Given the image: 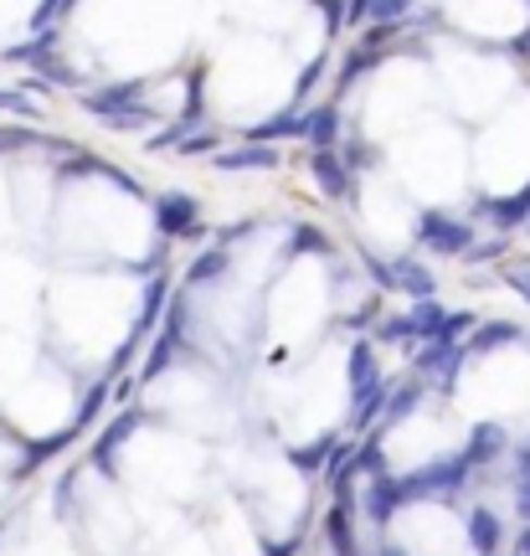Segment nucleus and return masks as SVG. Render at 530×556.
I'll return each instance as SVG.
<instances>
[{"label": "nucleus", "instance_id": "obj_5", "mask_svg": "<svg viewBox=\"0 0 530 556\" xmlns=\"http://www.w3.org/2000/svg\"><path fill=\"white\" fill-rule=\"evenodd\" d=\"M325 541H330V556H361V546H355V495L330 500V510H325Z\"/></svg>", "mask_w": 530, "mask_h": 556}, {"label": "nucleus", "instance_id": "obj_2", "mask_svg": "<svg viewBox=\"0 0 530 556\" xmlns=\"http://www.w3.org/2000/svg\"><path fill=\"white\" fill-rule=\"evenodd\" d=\"M417 242L428 253H443V258H458L474 248V222L449 217V212H422L417 217Z\"/></svg>", "mask_w": 530, "mask_h": 556}, {"label": "nucleus", "instance_id": "obj_18", "mask_svg": "<svg viewBox=\"0 0 530 556\" xmlns=\"http://www.w3.org/2000/svg\"><path fill=\"white\" fill-rule=\"evenodd\" d=\"M289 253H330V238H325V232H319V227H310V222H304V227H294V232H289Z\"/></svg>", "mask_w": 530, "mask_h": 556}, {"label": "nucleus", "instance_id": "obj_3", "mask_svg": "<svg viewBox=\"0 0 530 556\" xmlns=\"http://www.w3.org/2000/svg\"><path fill=\"white\" fill-rule=\"evenodd\" d=\"M464 361H469L464 340H428V345L417 351V371H413V377L438 381V392H443V397H453V381H458V371H464Z\"/></svg>", "mask_w": 530, "mask_h": 556}, {"label": "nucleus", "instance_id": "obj_31", "mask_svg": "<svg viewBox=\"0 0 530 556\" xmlns=\"http://www.w3.org/2000/svg\"><path fill=\"white\" fill-rule=\"evenodd\" d=\"M515 556H530V526H520V536H515Z\"/></svg>", "mask_w": 530, "mask_h": 556}, {"label": "nucleus", "instance_id": "obj_14", "mask_svg": "<svg viewBox=\"0 0 530 556\" xmlns=\"http://www.w3.org/2000/svg\"><path fill=\"white\" fill-rule=\"evenodd\" d=\"M304 139V114H294V109H283V114H274L268 124H253L248 129V144H274V139Z\"/></svg>", "mask_w": 530, "mask_h": 556}, {"label": "nucleus", "instance_id": "obj_15", "mask_svg": "<svg viewBox=\"0 0 530 556\" xmlns=\"http://www.w3.org/2000/svg\"><path fill=\"white\" fill-rule=\"evenodd\" d=\"M407 319H413V336L428 345V340L443 336V325H449V309H443L438 299H417L413 309H407Z\"/></svg>", "mask_w": 530, "mask_h": 556}, {"label": "nucleus", "instance_id": "obj_1", "mask_svg": "<svg viewBox=\"0 0 530 556\" xmlns=\"http://www.w3.org/2000/svg\"><path fill=\"white\" fill-rule=\"evenodd\" d=\"M139 99V83H124V88H103V93H88L83 109L93 114V119L114 124V129H135V124H150L155 119V109H144Z\"/></svg>", "mask_w": 530, "mask_h": 556}, {"label": "nucleus", "instance_id": "obj_33", "mask_svg": "<svg viewBox=\"0 0 530 556\" xmlns=\"http://www.w3.org/2000/svg\"><path fill=\"white\" fill-rule=\"evenodd\" d=\"M381 556H407V552H396V546H381Z\"/></svg>", "mask_w": 530, "mask_h": 556}, {"label": "nucleus", "instance_id": "obj_22", "mask_svg": "<svg viewBox=\"0 0 530 556\" xmlns=\"http://www.w3.org/2000/svg\"><path fill=\"white\" fill-rule=\"evenodd\" d=\"M319 11H325V31H340V26L351 21V11H345V0H319Z\"/></svg>", "mask_w": 530, "mask_h": 556}, {"label": "nucleus", "instance_id": "obj_13", "mask_svg": "<svg viewBox=\"0 0 530 556\" xmlns=\"http://www.w3.org/2000/svg\"><path fill=\"white\" fill-rule=\"evenodd\" d=\"M216 165H222V170H274L278 150L274 144H242V150H222Z\"/></svg>", "mask_w": 530, "mask_h": 556}, {"label": "nucleus", "instance_id": "obj_12", "mask_svg": "<svg viewBox=\"0 0 530 556\" xmlns=\"http://www.w3.org/2000/svg\"><path fill=\"white\" fill-rule=\"evenodd\" d=\"M180 345H186V304L176 299V309H171L165 330H160V351L150 356V377H155V371H165V361H171V356H180Z\"/></svg>", "mask_w": 530, "mask_h": 556}, {"label": "nucleus", "instance_id": "obj_21", "mask_svg": "<svg viewBox=\"0 0 530 556\" xmlns=\"http://www.w3.org/2000/svg\"><path fill=\"white\" fill-rule=\"evenodd\" d=\"M180 155H216V135L212 129H197L191 139H180Z\"/></svg>", "mask_w": 530, "mask_h": 556}, {"label": "nucleus", "instance_id": "obj_19", "mask_svg": "<svg viewBox=\"0 0 530 556\" xmlns=\"http://www.w3.org/2000/svg\"><path fill=\"white\" fill-rule=\"evenodd\" d=\"M413 16V0H371V21L376 26H402Z\"/></svg>", "mask_w": 530, "mask_h": 556}, {"label": "nucleus", "instance_id": "obj_17", "mask_svg": "<svg viewBox=\"0 0 530 556\" xmlns=\"http://www.w3.org/2000/svg\"><path fill=\"white\" fill-rule=\"evenodd\" d=\"M227 274H232V258H227V248H206V253L191 263V274H186V278H191V283H206V278H212V283H216V278H227Z\"/></svg>", "mask_w": 530, "mask_h": 556}, {"label": "nucleus", "instance_id": "obj_25", "mask_svg": "<svg viewBox=\"0 0 530 556\" xmlns=\"http://www.w3.org/2000/svg\"><path fill=\"white\" fill-rule=\"evenodd\" d=\"M319 73H325V58H315V62H310V67H304V73H299L294 103H299V99H304V93H310V88H315V83H319Z\"/></svg>", "mask_w": 530, "mask_h": 556}, {"label": "nucleus", "instance_id": "obj_4", "mask_svg": "<svg viewBox=\"0 0 530 556\" xmlns=\"http://www.w3.org/2000/svg\"><path fill=\"white\" fill-rule=\"evenodd\" d=\"M155 217H160V232L165 238H201V206L197 197H186V191H165L155 201Z\"/></svg>", "mask_w": 530, "mask_h": 556}, {"label": "nucleus", "instance_id": "obj_24", "mask_svg": "<svg viewBox=\"0 0 530 556\" xmlns=\"http://www.w3.org/2000/svg\"><path fill=\"white\" fill-rule=\"evenodd\" d=\"M180 135H186V124H171V129H160V135L150 139V144H144V150H150V155H160V150H171V144H180Z\"/></svg>", "mask_w": 530, "mask_h": 556}, {"label": "nucleus", "instance_id": "obj_28", "mask_svg": "<svg viewBox=\"0 0 530 556\" xmlns=\"http://www.w3.org/2000/svg\"><path fill=\"white\" fill-rule=\"evenodd\" d=\"M515 479H530V438L515 448Z\"/></svg>", "mask_w": 530, "mask_h": 556}, {"label": "nucleus", "instance_id": "obj_10", "mask_svg": "<svg viewBox=\"0 0 530 556\" xmlns=\"http://www.w3.org/2000/svg\"><path fill=\"white\" fill-rule=\"evenodd\" d=\"M505 443H510V438H505V428H500V422H474L464 454H469L474 469H484V464H494V458L505 454Z\"/></svg>", "mask_w": 530, "mask_h": 556}, {"label": "nucleus", "instance_id": "obj_26", "mask_svg": "<svg viewBox=\"0 0 530 556\" xmlns=\"http://www.w3.org/2000/svg\"><path fill=\"white\" fill-rule=\"evenodd\" d=\"M505 278H510L515 289H520V294H526V299H530V258H515V263H510V268H505Z\"/></svg>", "mask_w": 530, "mask_h": 556}, {"label": "nucleus", "instance_id": "obj_23", "mask_svg": "<svg viewBox=\"0 0 530 556\" xmlns=\"http://www.w3.org/2000/svg\"><path fill=\"white\" fill-rule=\"evenodd\" d=\"M340 144H345V165H376L371 144H361V139H340Z\"/></svg>", "mask_w": 530, "mask_h": 556}, {"label": "nucleus", "instance_id": "obj_6", "mask_svg": "<svg viewBox=\"0 0 530 556\" xmlns=\"http://www.w3.org/2000/svg\"><path fill=\"white\" fill-rule=\"evenodd\" d=\"M464 536H469L474 556H500V546H505L500 510H490V505H469V516H464Z\"/></svg>", "mask_w": 530, "mask_h": 556}, {"label": "nucleus", "instance_id": "obj_9", "mask_svg": "<svg viewBox=\"0 0 530 556\" xmlns=\"http://www.w3.org/2000/svg\"><path fill=\"white\" fill-rule=\"evenodd\" d=\"M402 505H407V500H402V479H396V475L371 479V490H366V520L387 526V520H392Z\"/></svg>", "mask_w": 530, "mask_h": 556}, {"label": "nucleus", "instance_id": "obj_11", "mask_svg": "<svg viewBox=\"0 0 530 556\" xmlns=\"http://www.w3.org/2000/svg\"><path fill=\"white\" fill-rule=\"evenodd\" d=\"M304 139L315 150H335L340 144V109L335 103H319L315 114H304Z\"/></svg>", "mask_w": 530, "mask_h": 556}, {"label": "nucleus", "instance_id": "obj_29", "mask_svg": "<svg viewBox=\"0 0 530 556\" xmlns=\"http://www.w3.org/2000/svg\"><path fill=\"white\" fill-rule=\"evenodd\" d=\"M0 109H16V114H26V119H31V103L16 99V93H0Z\"/></svg>", "mask_w": 530, "mask_h": 556}, {"label": "nucleus", "instance_id": "obj_7", "mask_svg": "<svg viewBox=\"0 0 530 556\" xmlns=\"http://www.w3.org/2000/svg\"><path fill=\"white\" fill-rule=\"evenodd\" d=\"M315 180H319V191L330 201H351L355 197V180H351V165H345V155L340 150H315Z\"/></svg>", "mask_w": 530, "mask_h": 556}, {"label": "nucleus", "instance_id": "obj_20", "mask_svg": "<svg viewBox=\"0 0 530 556\" xmlns=\"http://www.w3.org/2000/svg\"><path fill=\"white\" fill-rule=\"evenodd\" d=\"M376 62H381V58H376L371 47H361V52H351V58H345V67H340V88H351V83L361 78L366 67H376Z\"/></svg>", "mask_w": 530, "mask_h": 556}, {"label": "nucleus", "instance_id": "obj_27", "mask_svg": "<svg viewBox=\"0 0 530 556\" xmlns=\"http://www.w3.org/2000/svg\"><path fill=\"white\" fill-rule=\"evenodd\" d=\"M515 510H520V520L530 526V479H515Z\"/></svg>", "mask_w": 530, "mask_h": 556}, {"label": "nucleus", "instance_id": "obj_30", "mask_svg": "<svg viewBox=\"0 0 530 556\" xmlns=\"http://www.w3.org/2000/svg\"><path fill=\"white\" fill-rule=\"evenodd\" d=\"M351 21H371V0H351Z\"/></svg>", "mask_w": 530, "mask_h": 556}, {"label": "nucleus", "instance_id": "obj_32", "mask_svg": "<svg viewBox=\"0 0 530 556\" xmlns=\"http://www.w3.org/2000/svg\"><path fill=\"white\" fill-rule=\"evenodd\" d=\"M515 52H520V58H530V31H526V37H515Z\"/></svg>", "mask_w": 530, "mask_h": 556}, {"label": "nucleus", "instance_id": "obj_16", "mask_svg": "<svg viewBox=\"0 0 530 556\" xmlns=\"http://www.w3.org/2000/svg\"><path fill=\"white\" fill-rule=\"evenodd\" d=\"M392 268H396V289H402V294L432 299V289H438V283H432V274L417 258H392Z\"/></svg>", "mask_w": 530, "mask_h": 556}, {"label": "nucleus", "instance_id": "obj_8", "mask_svg": "<svg viewBox=\"0 0 530 556\" xmlns=\"http://www.w3.org/2000/svg\"><path fill=\"white\" fill-rule=\"evenodd\" d=\"M515 340H526L520 325H510V319H484V325H474V336L464 340V351H469V356H490V351L515 345Z\"/></svg>", "mask_w": 530, "mask_h": 556}]
</instances>
